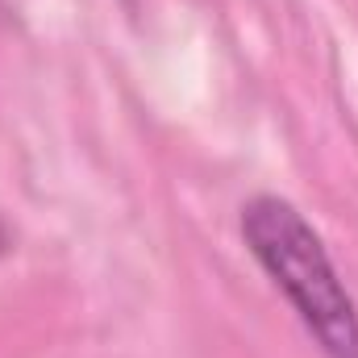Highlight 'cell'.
<instances>
[{
	"label": "cell",
	"instance_id": "cell-1",
	"mask_svg": "<svg viewBox=\"0 0 358 358\" xmlns=\"http://www.w3.org/2000/svg\"><path fill=\"white\" fill-rule=\"evenodd\" d=\"M242 238L329 358H358V313L313 225L279 196L242 208Z\"/></svg>",
	"mask_w": 358,
	"mask_h": 358
},
{
	"label": "cell",
	"instance_id": "cell-2",
	"mask_svg": "<svg viewBox=\"0 0 358 358\" xmlns=\"http://www.w3.org/2000/svg\"><path fill=\"white\" fill-rule=\"evenodd\" d=\"M8 246H13V238H8V225H4V221H0V255H4V250H8Z\"/></svg>",
	"mask_w": 358,
	"mask_h": 358
}]
</instances>
